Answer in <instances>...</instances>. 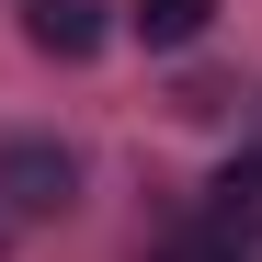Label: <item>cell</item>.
<instances>
[{"mask_svg":"<svg viewBox=\"0 0 262 262\" xmlns=\"http://www.w3.org/2000/svg\"><path fill=\"white\" fill-rule=\"evenodd\" d=\"M0 205H12V216H69L80 205V160L57 137H12V148H0Z\"/></svg>","mask_w":262,"mask_h":262,"instance_id":"6da1fadb","label":"cell"},{"mask_svg":"<svg viewBox=\"0 0 262 262\" xmlns=\"http://www.w3.org/2000/svg\"><path fill=\"white\" fill-rule=\"evenodd\" d=\"M23 34L46 57H92L103 34H114V0H23Z\"/></svg>","mask_w":262,"mask_h":262,"instance_id":"7a4b0ae2","label":"cell"},{"mask_svg":"<svg viewBox=\"0 0 262 262\" xmlns=\"http://www.w3.org/2000/svg\"><path fill=\"white\" fill-rule=\"evenodd\" d=\"M125 23H137L148 46H194V34L216 23V0H137V12H125Z\"/></svg>","mask_w":262,"mask_h":262,"instance_id":"3957f363","label":"cell"},{"mask_svg":"<svg viewBox=\"0 0 262 262\" xmlns=\"http://www.w3.org/2000/svg\"><path fill=\"white\" fill-rule=\"evenodd\" d=\"M137 262H262L251 239H216V228H171L160 251H137Z\"/></svg>","mask_w":262,"mask_h":262,"instance_id":"277c9868","label":"cell"}]
</instances>
